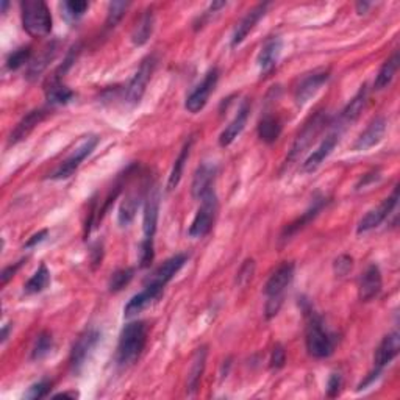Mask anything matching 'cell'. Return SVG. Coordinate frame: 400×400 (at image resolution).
Wrapping results in <instances>:
<instances>
[{"mask_svg": "<svg viewBox=\"0 0 400 400\" xmlns=\"http://www.w3.org/2000/svg\"><path fill=\"white\" fill-rule=\"evenodd\" d=\"M163 291H165V288L160 287V284L147 282V283H145V287H144V289L141 291V293H138L136 296H133L131 299L129 300V304L125 305L124 316L127 319L138 316L139 313L144 311L145 308L152 305L154 302L158 299V297L163 294Z\"/></svg>", "mask_w": 400, "mask_h": 400, "instance_id": "4fadbf2b", "label": "cell"}, {"mask_svg": "<svg viewBox=\"0 0 400 400\" xmlns=\"http://www.w3.org/2000/svg\"><path fill=\"white\" fill-rule=\"evenodd\" d=\"M133 277H135V269L133 268L118 269L116 272H113L110 282H108L110 293H119V291H122L127 284L133 280Z\"/></svg>", "mask_w": 400, "mask_h": 400, "instance_id": "d590c367", "label": "cell"}, {"mask_svg": "<svg viewBox=\"0 0 400 400\" xmlns=\"http://www.w3.org/2000/svg\"><path fill=\"white\" fill-rule=\"evenodd\" d=\"M8 330H10V325H3V329H2V343L7 341V338H8Z\"/></svg>", "mask_w": 400, "mask_h": 400, "instance_id": "db71d44e", "label": "cell"}, {"mask_svg": "<svg viewBox=\"0 0 400 400\" xmlns=\"http://www.w3.org/2000/svg\"><path fill=\"white\" fill-rule=\"evenodd\" d=\"M30 57H32V47L27 46L17 48L13 53H10V57L7 58V68L10 71L19 69L24 64L30 62Z\"/></svg>", "mask_w": 400, "mask_h": 400, "instance_id": "f35d334b", "label": "cell"}, {"mask_svg": "<svg viewBox=\"0 0 400 400\" xmlns=\"http://www.w3.org/2000/svg\"><path fill=\"white\" fill-rule=\"evenodd\" d=\"M144 194L141 190H131L129 194H127L125 199L120 203L119 213H118V222L120 227H127L130 226L131 221L135 219V215L139 208V205L143 202Z\"/></svg>", "mask_w": 400, "mask_h": 400, "instance_id": "4316f807", "label": "cell"}, {"mask_svg": "<svg viewBox=\"0 0 400 400\" xmlns=\"http://www.w3.org/2000/svg\"><path fill=\"white\" fill-rule=\"evenodd\" d=\"M47 230H41V232H38L36 235H33L32 238H30L27 242H26V247L30 248V247H35L36 244H39L41 241H44L46 239V236H47Z\"/></svg>", "mask_w": 400, "mask_h": 400, "instance_id": "681fc988", "label": "cell"}, {"mask_svg": "<svg viewBox=\"0 0 400 400\" xmlns=\"http://www.w3.org/2000/svg\"><path fill=\"white\" fill-rule=\"evenodd\" d=\"M399 350H400V335L397 331H392L381 339L377 350H375L374 367L383 371V369L399 355Z\"/></svg>", "mask_w": 400, "mask_h": 400, "instance_id": "7402d4cb", "label": "cell"}, {"mask_svg": "<svg viewBox=\"0 0 400 400\" xmlns=\"http://www.w3.org/2000/svg\"><path fill=\"white\" fill-rule=\"evenodd\" d=\"M102 338V333L91 327V329L84 330L80 336L77 338V341L72 345L71 356H69V365L71 371L74 374H78L84 366V363L89 358V355L93 354V350L97 347Z\"/></svg>", "mask_w": 400, "mask_h": 400, "instance_id": "9c48e42d", "label": "cell"}, {"mask_svg": "<svg viewBox=\"0 0 400 400\" xmlns=\"http://www.w3.org/2000/svg\"><path fill=\"white\" fill-rule=\"evenodd\" d=\"M217 82H219V69L211 68L207 74H205L203 80L200 82L197 87L191 91V94L186 97L185 102L186 111H190L191 114H197L199 111H202L205 105L208 104L211 93H215Z\"/></svg>", "mask_w": 400, "mask_h": 400, "instance_id": "30bf717a", "label": "cell"}, {"mask_svg": "<svg viewBox=\"0 0 400 400\" xmlns=\"http://www.w3.org/2000/svg\"><path fill=\"white\" fill-rule=\"evenodd\" d=\"M330 69H314L300 78L294 89V102L297 107H304L316 96L318 91L329 82Z\"/></svg>", "mask_w": 400, "mask_h": 400, "instance_id": "8fae6325", "label": "cell"}, {"mask_svg": "<svg viewBox=\"0 0 400 400\" xmlns=\"http://www.w3.org/2000/svg\"><path fill=\"white\" fill-rule=\"evenodd\" d=\"M160 213V190L154 186L149 190L144 205V217H143V230L145 238H154L156 232V224H158Z\"/></svg>", "mask_w": 400, "mask_h": 400, "instance_id": "d6986e66", "label": "cell"}, {"mask_svg": "<svg viewBox=\"0 0 400 400\" xmlns=\"http://www.w3.org/2000/svg\"><path fill=\"white\" fill-rule=\"evenodd\" d=\"M282 130V120L278 119V116H274V114H266L258 124V136L266 144L275 143L280 138Z\"/></svg>", "mask_w": 400, "mask_h": 400, "instance_id": "1f68e13d", "label": "cell"}, {"mask_svg": "<svg viewBox=\"0 0 400 400\" xmlns=\"http://www.w3.org/2000/svg\"><path fill=\"white\" fill-rule=\"evenodd\" d=\"M207 355L208 350L203 345V347L197 349L196 354L192 356L190 369H188V381H186V391L190 396L196 394V391L199 390L200 380H202V375L205 372V365H207Z\"/></svg>", "mask_w": 400, "mask_h": 400, "instance_id": "d4e9b609", "label": "cell"}, {"mask_svg": "<svg viewBox=\"0 0 400 400\" xmlns=\"http://www.w3.org/2000/svg\"><path fill=\"white\" fill-rule=\"evenodd\" d=\"M248 114H251V104L246 100V102H242V105L239 107L238 113L235 114L232 122H230L219 135L221 147H228V145L241 135L248 120Z\"/></svg>", "mask_w": 400, "mask_h": 400, "instance_id": "603a6c76", "label": "cell"}, {"mask_svg": "<svg viewBox=\"0 0 400 400\" xmlns=\"http://www.w3.org/2000/svg\"><path fill=\"white\" fill-rule=\"evenodd\" d=\"M383 288V278L377 264L367 266L358 280V297L361 302H369L377 297Z\"/></svg>", "mask_w": 400, "mask_h": 400, "instance_id": "9a60e30c", "label": "cell"}, {"mask_svg": "<svg viewBox=\"0 0 400 400\" xmlns=\"http://www.w3.org/2000/svg\"><path fill=\"white\" fill-rule=\"evenodd\" d=\"M47 116H48L47 108H39V110H33L28 114H26V116L17 122L15 129L11 130L8 136V147L10 145H15L17 143L24 141V139H26L30 133L36 129V125H39Z\"/></svg>", "mask_w": 400, "mask_h": 400, "instance_id": "e0dca14e", "label": "cell"}, {"mask_svg": "<svg viewBox=\"0 0 400 400\" xmlns=\"http://www.w3.org/2000/svg\"><path fill=\"white\" fill-rule=\"evenodd\" d=\"M329 203V200H327L325 197H319L316 199L313 202V205L310 208H308L304 215H302L300 217H297L296 221H293L289 224V226L283 230V233H282V239H289L291 236L296 235L299 230L304 228L308 222H311L314 217H316L320 211H322V208L325 207V205Z\"/></svg>", "mask_w": 400, "mask_h": 400, "instance_id": "484cf974", "label": "cell"}, {"mask_svg": "<svg viewBox=\"0 0 400 400\" xmlns=\"http://www.w3.org/2000/svg\"><path fill=\"white\" fill-rule=\"evenodd\" d=\"M379 177H380L379 172H371V174H366L365 177H363V179L358 181V185H356V190H361V188L367 186V183H371V181L377 180Z\"/></svg>", "mask_w": 400, "mask_h": 400, "instance_id": "f907efd6", "label": "cell"}, {"mask_svg": "<svg viewBox=\"0 0 400 400\" xmlns=\"http://www.w3.org/2000/svg\"><path fill=\"white\" fill-rule=\"evenodd\" d=\"M282 48L283 42L278 36H272V38L264 42V46L262 47V51H260L257 58L262 75H268L275 69L278 60H280L282 55Z\"/></svg>", "mask_w": 400, "mask_h": 400, "instance_id": "ffe728a7", "label": "cell"}, {"mask_svg": "<svg viewBox=\"0 0 400 400\" xmlns=\"http://www.w3.org/2000/svg\"><path fill=\"white\" fill-rule=\"evenodd\" d=\"M147 341V325L143 320H133L127 324L119 336L116 360L119 366H130L135 363L145 347Z\"/></svg>", "mask_w": 400, "mask_h": 400, "instance_id": "7a4b0ae2", "label": "cell"}, {"mask_svg": "<svg viewBox=\"0 0 400 400\" xmlns=\"http://www.w3.org/2000/svg\"><path fill=\"white\" fill-rule=\"evenodd\" d=\"M371 7V3H367V2H358L356 3V13L358 15H365L366 13V10Z\"/></svg>", "mask_w": 400, "mask_h": 400, "instance_id": "f5cc1de1", "label": "cell"}, {"mask_svg": "<svg viewBox=\"0 0 400 400\" xmlns=\"http://www.w3.org/2000/svg\"><path fill=\"white\" fill-rule=\"evenodd\" d=\"M336 343H338L336 335L325 329L324 319L318 316V314L311 313L305 333V344L308 354H310L313 358L318 360L329 358V356L335 352Z\"/></svg>", "mask_w": 400, "mask_h": 400, "instance_id": "3957f363", "label": "cell"}, {"mask_svg": "<svg viewBox=\"0 0 400 400\" xmlns=\"http://www.w3.org/2000/svg\"><path fill=\"white\" fill-rule=\"evenodd\" d=\"M129 7H130L129 2H111L110 7H108V15H107V22H105L107 28L116 27L120 22V19L124 17L125 11L129 10Z\"/></svg>", "mask_w": 400, "mask_h": 400, "instance_id": "74e56055", "label": "cell"}, {"mask_svg": "<svg viewBox=\"0 0 400 400\" xmlns=\"http://www.w3.org/2000/svg\"><path fill=\"white\" fill-rule=\"evenodd\" d=\"M155 27V16L152 10H145L131 30V42L138 47L144 46L150 39Z\"/></svg>", "mask_w": 400, "mask_h": 400, "instance_id": "83f0119b", "label": "cell"}, {"mask_svg": "<svg viewBox=\"0 0 400 400\" xmlns=\"http://www.w3.org/2000/svg\"><path fill=\"white\" fill-rule=\"evenodd\" d=\"M343 388V375L339 372H331L327 381V396L336 397Z\"/></svg>", "mask_w": 400, "mask_h": 400, "instance_id": "f6af8a7d", "label": "cell"}, {"mask_svg": "<svg viewBox=\"0 0 400 400\" xmlns=\"http://www.w3.org/2000/svg\"><path fill=\"white\" fill-rule=\"evenodd\" d=\"M192 144H194V138L191 136L188 141L185 143L183 147H181L180 154L177 156V160H175L174 166H172V171L169 174V179H167V191H172L175 188L179 186L180 180H181V175H183L185 171V165L188 163V158H190V154H191V149H192Z\"/></svg>", "mask_w": 400, "mask_h": 400, "instance_id": "4dcf8cb0", "label": "cell"}, {"mask_svg": "<svg viewBox=\"0 0 400 400\" xmlns=\"http://www.w3.org/2000/svg\"><path fill=\"white\" fill-rule=\"evenodd\" d=\"M284 363H287V350L282 344H275L274 349H272V354H271V360H269V366L271 369H282L284 366Z\"/></svg>", "mask_w": 400, "mask_h": 400, "instance_id": "ee69618b", "label": "cell"}, {"mask_svg": "<svg viewBox=\"0 0 400 400\" xmlns=\"http://www.w3.org/2000/svg\"><path fill=\"white\" fill-rule=\"evenodd\" d=\"M217 167L211 163H202L194 172L192 183H191V194L196 200H202L207 194L213 192L215 180H216Z\"/></svg>", "mask_w": 400, "mask_h": 400, "instance_id": "5bb4252c", "label": "cell"}, {"mask_svg": "<svg viewBox=\"0 0 400 400\" xmlns=\"http://www.w3.org/2000/svg\"><path fill=\"white\" fill-rule=\"evenodd\" d=\"M397 200H399V186L394 188L391 196L386 197L377 208L367 211V215L361 217V221L358 222V227H356V233L363 235V233L371 232V230L374 228H377L381 222H385L388 217H390L394 208L397 207Z\"/></svg>", "mask_w": 400, "mask_h": 400, "instance_id": "7c38bea8", "label": "cell"}, {"mask_svg": "<svg viewBox=\"0 0 400 400\" xmlns=\"http://www.w3.org/2000/svg\"><path fill=\"white\" fill-rule=\"evenodd\" d=\"M339 136H341V131L335 130L331 131L330 135H327L322 143L318 145L316 150H313L310 154V156L304 161V165H302V171L304 172H314L316 169L322 165V163L329 158L330 154L335 150V147L339 143Z\"/></svg>", "mask_w": 400, "mask_h": 400, "instance_id": "2e32d148", "label": "cell"}, {"mask_svg": "<svg viewBox=\"0 0 400 400\" xmlns=\"http://www.w3.org/2000/svg\"><path fill=\"white\" fill-rule=\"evenodd\" d=\"M57 53H58V42H52V44H48L44 51H42L41 55L30 63L28 71H27L28 80L30 82L38 80L42 72L46 71L48 63L53 62V58L57 57Z\"/></svg>", "mask_w": 400, "mask_h": 400, "instance_id": "f546056e", "label": "cell"}, {"mask_svg": "<svg viewBox=\"0 0 400 400\" xmlns=\"http://www.w3.org/2000/svg\"><path fill=\"white\" fill-rule=\"evenodd\" d=\"M268 7H269V3H260L257 5V7H253L252 10L247 11V15L242 17V19L238 22V26H236L235 28L233 36H232V47L239 46L241 42L247 38L248 33L255 28L260 19H262V17L266 15Z\"/></svg>", "mask_w": 400, "mask_h": 400, "instance_id": "44dd1931", "label": "cell"}, {"mask_svg": "<svg viewBox=\"0 0 400 400\" xmlns=\"http://www.w3.org/2000/svg\"><path fill=\"white\" fill-rule=\"evenodd\" d=\"M53 349V338L48 331H42L36 338V343L32 350V360H42L52 352Z\"/></svg>", "mask_w": 400, "mask_h": 400, "instance_id": "8d00e7d4", "label": "cell"}, {"mask_svg": "<svg viewBox=\"0 0 400 400\" xmlns=\"http://www.w3.org/2000/svg\"><path fill=\"white\" fill-rule=\"evenodd\" d=\"M294 271H296L294 263L284 262L283 264L278 266L274 272H272L269 280L266 282V287H264L266 319L275 318L278 311H280V308L283 305L284 293H287V289L289 288V284L294 278Z\"/></svg>", "mask_w": 400, "mask_h": 400, "instance_id": "6da1fadb", "label": "cell"}, {"mask_svg": "<svg viewBox=\"0 0 400 400\" xmlns=\"http://www.w3.org/2000/svg\"><path fill=\"white\" fill-rule=\"evenodd\" d=\"M186 262H188V255H185V253H177V255L167 258L166 262L154 272L152 277H150L147 282L156 283L165 288L166 284L179 274V271L183 268Z\"/></svg>", "mask_w": 400, "mask_h": 400, "instance_id": "cb8c5ba5", "label": "cell"}, {"mask_svg": "<svg viewBox=\"0 0 400 400\" xmlns=\"http://www.w3.org/2000/svg\"><path fill=\"white\" fill-rule=\"evenodd\" d=\"M74 97H75L74 91L64 87L58 78H53L51 84L46 88V99L51 105H66L69 104Z\"/></svg>", "mask_w": 400, "mask_h": 400, "instance_id": "836d02e7", "label": "cell"}, {"mask_svg": "<svg viewBox=\"0 0 400 400\" xmlns=\"http://www.w3.org/2000/svg\"><path fill=\"white\" fill-rule=\"evenodd\" d=\"M155 258V246L154 238H144L139 244V268H149Z\"/></svg>", "mask_w": 400, "mask_h": 400, "instance_id": "ab89813d", "label": "cell"}, {"mask_svg": "<svg viewBox=\"0 0 400 400\" xmlns=\"http://www.w3.org/2000/svg\"><path fill=\"white\" fill-rule=\"evenodd\" d=\"M63 7H64L66 15H68L71 19H80V17L87 13L89 3L78 2V0H75V2H66Z\"/></svg>", "mask_w": 400, "mask_h": 400, "instance_id": "b9f144b4", "label": "cell"}, {"mask_svg": "<svg viewBox=\"0 0 400 400\" xmlns=\"http://www.w3.org/2000/svg\"><path fill=\"white\" fill-rule=\"evenodd\" d=\"M22 27L33 38H41L52 32V15L42 0H26L21 3Z\"/></svg>", "mask_w": 400, "mask_h": 400, "instance_id": "277c9868", "label": "cell"}, {"mask_svg": "<svg viewBox=\"0 0 400 400\" xmlns=\"http://www.w3.org/2000/svg\"><path fill=\"white\" fill-rule=\"evenodd\" d=\"M48 284H51V272H48L46 264H41L38 271L28 278L27 283L24 284V294L26 296H33L39 294L44 291Z\"/></svg>", "mask_w": 400, "mask_h": 400, "instance_id": "e575fe53", "label": "cell"}, {"mask_svg": "<svg viewBox=\"0 0 400 400\" xmlns=\"http://www.w3.org/2000/svg\"><path fill=\"white\" fill-rule=\"evenodd\" d=\"M22 264H24V260H21V262H17V263L11 264V266H8V268L3 269L2 277H0V278H2V287H5V284H7L11 280V278L16 275V272L21 269Z\"/></svg>", "mask_w": 400, "mask_h": 400, "instance_id": "7dc6e473", "label": "cell"}, {"mask_svg": "<svg viewBox=\"0 0 400 400\" xmlns=\"http://www.w3.org/2000/svg\"><path fill=\"white\" fill-rule=\"evenodd\" d=\"M381 372L383 371H380V369H375L374 367V371L372 372H369L367 374V377L361 381V383L358 385V388H356V391H361V390H366L367 386H371L375 380H377L380 375H381Z\"/></svg>", "mask_w": 400, "mask_h": 400, "instance_id": "c3c4849f", "label": "cell"}, {"mask_svg": "<svg viewBox=\"0 0 400 400\" xmlns=\"http://www.w3.org/2000/svg\"><path fill=\"white\" fill-rule=\"evenodd\" d=\"M253 271H255V263H253V260H247V262H244V264H242L241 269L238 271V274H236V282H238V284H246L251 280Z\"/></svg>", "mask_w": 400, "mask_h": 400, "instance_id": "bcb514c9", "label": "cell"}, {"mask_svg": "<svg viewBox=\"0 0 400 400\" xmlns=\"http://www.w3.org/2000/svg\"><path fill=\"white\" fill-rule=\"evenodd\" d=\"M399 63H400L399 52H394L392 55L388 58L383 64H381V68H380L379 74H377V77H375V82H374L375 89L381 91V89L390 87L391 82L394 80V77H396V72L399 69Z\"/></svg>", "mask_w": 400, "mask_h": 400, "instance_id": "d6a6232c", "label": "cell"}, {"mask_svg": "<svg viewBox=\"0 0 400 400\" xmlns=\"http://www.w3.org/2000/svg\"><path fill=\"white\" fill-rule=\"evenodd\" d=\"M366 104H367V87L366 84H363V87L358 89V93L352 97V100H350L349 104L344 107V110L341 111V118H339L341 124L355 122V120L360 118L363 110H365Z\"/></svg>", "mask_w": 400, "mask_h": 400, "instance_id": "f1b7e54d", "label": "cell"}, {"mask_svg": "<svg viewBox=\"0 0 400 400\" xmlns=\"http://www.w3.org/2000/svg\"><path fill=\"white\" fill-rule=\"evenodd\" d=\"M7 8H8V2H3L2 3V13H5V10H7Z\"/></svg>", "mask_w": 400, "mask_h": 400, "instance_id": "11a10c76", "label": "cell"}, {"mask_svg": "<svg viewBox=\"0 0 400 400\" xmlns=\"http://www.w3.org/2000/svg\"><path fill=\"white\" fill-rule=\"evenodd\" d=\"M354 268V258L350 255H341L335 260V263H333V271H335V274L339 277H344L347 275L350 271Z\"/></svg>", "mask_w": 400, "mask_h": 400, "instance_id": "7bdbcfd3", "label": "cell"}, {"mask_svg": "<svg viewBox=\"0 0 400 400\" xmlns=\"http://www.w3.org/2000/svg\"><path fill=\"white\" fill-rule=\"evenodd\" d=\"M99 144V136L96 135H88L84 136L80 143L75 145V149L68 155V158L60 163L58 167L52 174H48V179L51 180H66L69 179L71 175H74V172L80 167L82 163L88 158V156L93 154V150Z\"/></svg>", "mask_w": 400, "mask_h": 400, "instance_id": "5b68a950", "label": "cell"}, {"mask_svg": "<svg viewBox=\"0 0 400 400\" xmlns=\"http://www.w3.org/2000/svg\"><path fill=\"white\" fill-rule=\"evenodd\" d=\"M327 122H329V119H327V114L324 113H316L310 120H308L304 129H302V131L294 139L293 145H291V150L287 158V165L288 163L291 165V163L296 161L308 147H310V145L314 143V139L318 138L320 130H322L327 125Z\"/></svg>", "mask_w": 400, "mask_h": 400, "instance_id": "8992f818", "label": "cell"}, {"mask_svg": "<svg viewBox=\"0 0 400 400\" xmlns=\"http://www.w3.org/2000/svg\"><path fill=\"white\" fill-rule=\"evenodd\" d=\"M78 396H80V394H78L77 391H66V392H60V394H55V396H53V399H60V397H71V399H78Z\"/></svg>", "mask_w": 400, "mask_h": 400, "instance_id": "816d5d0a", "label": "cell"}, {"mask_svg": "<svg viewBox=\"0 0 400 400\" xmlns=\"http://www.w3.org/2000/svg\"><path fill=\"white\" fill-rule=\"evenodd\" d=\"M52 390V381L51 380H41L38 383H35L28 388L26 392L27 399H42L47 397L48 392Z\"/></svg>", "mask_w": 400, "mask_h": 400, "instance_id": "60d3db41", "label": "cell"}, {"mask_svg": "<svg viewBox=\"0 0 400 400\" xmlns=\"http://www.w3.org/2000/svg\"><path fill=\"white\" fill-rule=\"evenodd\" d=\"M200 202H202L200 208L197 210L196 216H194L190 230H188V235L191 238H203L205 235H208L217 213V197L215 191L207 194Z\"/></svg>", "mask_w": 400, "mask_h": 400, "instance_id": "ba28073f", "label": "cell"}, {"mask_svg": "<svg viewBox=\"0 0 400 400\" xmlns=\"http://www.w3.org/2000/svg\"><path fill=\"white\" fill-rule=\"evenodd\" d=\"M385 131H386V119L383 116L372 119L365 129V131H361V135L356 138V141L354 143V150L355 152H365V150L374 147V145H377L381 139H383Z\"/></svg>", "mask_w": 400, "mask_h": 400, "instance_id": "ac0fdd59", "label": "cell"}, {"mask_svg": "<svg viewBox=\"0 0 400 400\" xmlns=\"http://www.w3.org/2000/svg\"><path fill=\"white\" fill-rule=\"evenodd\" d=\"M156 66V58L154 55H149L147 58H144L141 64H139L138 71L135 72V75L130 80V83L127 84L125 88V102L130 107H136L139 102H141L143 96L145 93V88L152 78V74Z\"/></svg>", "mask_w": 400, "mask_h": 400, "instance_id": "52a82bcc", "label": "cell"}]
</instances>
